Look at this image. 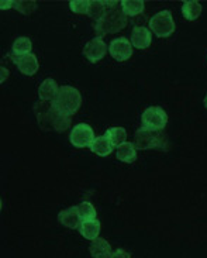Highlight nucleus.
Returning <instances> with one entry per match:
<instances>
[{"label": "nucleus", "instance_id": "f257e3e1", "mask_svg": "<svg viewBox=\"0 0 207 258\" xmlns=\"http://www.w3.org/2000/svg\"><path fill=\"white\" fill-rule=\"evenodd\" d=\"M106 7L107 10L104 16L95 24V31L99 37L118 33L128 24V19L123 12L121 5H118L117 2H106Z\"/></svg>", "mask_w": 207, "mask_h": 258}, {"label": "nucleus", "instance_id": "f03ea898", "mask_svg": "<svg viewBox=\"0 0 207 258\" xmlns=\"http://www.w3.org/2000/svg\"><path fill=\"white\" fill-rule=\"evenodd\" d=\"M52 105L59 113H62L65 116H74L82 106V95L74 86L63 85L59 86L58 95L54 99Z\"/></svg>", "mask_w": 207, "mask_h": 258}, {"label": "nucleus", "instance_id": "7ed1b4c3", "mask_svg": "<svg viewBox=\"0 0 207 258\" xmlns=\"http://www.w3.org/2000/svg\"><path fill=\"white\" fill-rule=\"evenodd\" d=\"M148 28L151 33L157 35L158 38H168L175 33V20H173L172 13L169 10H162L150 19V26Z\"/></svg>", "mask_w": 207, "mask_h": 258}, {"label": "nucleus", "instance_id": "20e7f679", "mask_svg": "<svg viewBox=\"0 0 207 258\" xmlns=\"http://www.w3.org/2000/svg\"><path fill=\"white\" fill-rule=\"evenodd\" d=\"M141 121H143L144 128L150 130V132L159 133L165 128L166 123H168V114L162 107L151 106L144 110Z\"/></svg>", "mask_w": 207, "mask_h": 258}, {"label": "nucleus", "instance_id": "39448f33", "mask_svg": "<svg viewBox=\"0 0 207 258\" xmlns=\"http://www.w3.org/2000/svg\"><path fill=\"white\" fill-rule=\"evenodd\" d=\"M95 132L89 124L85 123H79L76 124L69 134V141L71 144L76 148H85V147H90L92 143L95 141Z\"/></svg>", "mask_w": 207, "mask_h": 258}, {"label": "nucleus", "instance_id": "423d86ee", "mask_svg": "<svg viewBox=\"0 0 207 258\" xmlns=\"http://www.w3.org/2000/svg\"><path fill=\"white\" fill-rule=\"evenodd\" d=\"M134 140H135V147L137 150H152V148H159L164 147V141L162 137L158 136L157 133L150 132L147 128H138L135 134H134Z\"/></svg>", "mask_w": 207, "mask_h": 258}, {"label": "nucleus", "instance_id": "0eeeda50", "mask_svg": "<svg viewBox=\"0 0 207 258\" xmlns=\"http://www.w3.org/2000/svg\"><path fill=\"white\" fill-rule=\"evenodd\" d=\"M106 54H107V44L99 35L86 42L83 47V55L86 56L88 61H90L92 63L102 61Z\"/></svg>", "mask_w": 207, "mask_h": 258}, {"label": "nucleus", "instance_id": "6e6552de", "mask_svg": "<svg viewBox=\"0 0 207 258\" xmlns=\"http://www.w3.org/2000/svg\"><path fill=\"white\" fill-rule=\"evenodd\" d=\"M109 52L110 55L118 61V62H124L128 61L132 56V44L128 38L125 37H120V38H114L109 45Z\"/></svg>", "mask_w": 207, "mask_h": 258}, {"label": "nucleus", "instance_id": "1a4fd4ad", "mask_svg": "<svg viewBox=\"0 0 207 258\" xmlns=\"http://www.w3.org/2000/svg\"><path fill=\"white\" fill-rule=\"evenodd\" d=\"M9 56L13 59V62L16 63L17 70L20 71L23 75L26 77H34L35 74L40 70V61L34 54H27L23 56H13L9 54Z\"/></svg>", "mask_w": 207, "mask_h": 258}, {"label": "nucleus", "instance_id": "9d476101", "mask_svg": "<svg viewBox=\"0 0 207 258\" xmlns=\"http://www.w3.org/2000/svg\"><path fill=\"white\" fill-rule=\"evenodd\" d=\"M131 41L132 47L137 49H147L152 42V33L151 30L148 27H140V26H135V27L131 30Z\"/></svg>", "mask_w": 207, "mask_h": 258}, {"label": "nucleus", "instance_id": "9b49d317", "mask_svg": "<svg viewBox=\"0 0 207 258\" xmlns=\"http://www.w3.org/2000/svg\"><path fill=\"white\" fill-rule=\"evenodd\" d=\"M54 106V105H52ZM71 117L65 116L62 113H59L56 110L55 107H52V112L48 119V126L47 130H54L56 133H63L66 132L68 128H71Z\"/></svg>", "mask_w": 207, "mask_h": 258}, {"label": "nucleus", "instance_id": "f8f14e48", "mask_svg": "<svg viewBox=\"0 0 207 258\" xmlns=\"http://www.w3.org/2000/svg\"><path fill=\"white\" fill-rule=\"evenodd\" d=\"M58 220H59V223L62 224V226L68 227L71 230L79 229V227H81V223H82V219H81L79 213H78L76 206H74V208H68V209L59 212Z\"/></svg>", "mask_w": 207, "mask_h": 258}, {"label": "nucleus", "instance_id": "ddd939ff", "mask_svg": "<svg viewBox=\"0 0 207 258\" xmlns=\"http://www.w3.org/2000/svg\"><path fill=\"white\" fill-rule=\"evenodd\" d=\"M59 86L56 84L55 79L47 78L42 81V84L38 88V98L41 102H54V99L58 95Z\"/></svg>", "mask_w": 207, "mask_h": 258}, {"label": "nucleus", "instance_id": "4468645a", "mask_svg": "<svg viewBox=\"0 0 207 258\" xmlns=\"http://www.w3.org/2000/svg\"><path fill=\"white\" fill-rule=\"evenodd\" d=\"M89 252L93 258H110L113 250H111V245L107 240L99 237L95 241H92Z\"/></svg>", "mask_w": 207, "mask_h": 258}, {"label": "nucleus", "instance_id": "2eb2a0df", "mask_svg": "<svg viewBox=\"0 0 207 258\" xmlns=\"http://www.w3.org/2000/svg\"><path fill=\"white\" fill-rule=\"evenodd\" d=\"M33 110L37 117V123L40 124L42 130L47 132V123H48L49 114L52 110V102H38L34 105Z\"/></svg>", "mask_w": 207, "mask_h": 258}, {"label": "nucleus", "instance_id": "dca6fc26", "mask_svg": "<svg viewBox=\"0 0 207 258\" xmlns=\"http://www.w3.org/2000/svg\"><path fill=\"white\" fill-rule=\"evenodd\" d=\"M100 222L95 219V220H88V222H82L81 227H79V233L82 234L83 237L89 241H95L96 238H99L100 234Z\"/></svg>", "mask_w": 207, "mask_h": 258}, {"label": "nucleus", "instance_id": "f3484780", "mask_svg": "<svg viewBox=\"0 0 207 258\" xmlns=\"http://www.w3.org/2000/svg\"><path fill=\"white\" fill-rule=\"evenodd\" d=\"M116 157L121 162L125 164H131L134 161L137 160V147L132 143H124L120 147H117V151H116Z\"/></svg>", "mask_w": 207, "mask_h": 258}, {"label": "nucleus", "instance_id": "a211bd4d", "mask_svg": "<svg viewBox=\"0 0 207 258\" xmlns=\"http://www.w3.org/2000/svg\"><path fill=\"white\" fill-rule=\"evenodd\" d=\"M90 150L96 154V155H99V157H107L113 151V144H111L110 140L107 139L106 136H99L92 143Z\"/></svg>", "mask_w": 207, "mask_h": 258}, {"label": "nucleus", "instance_id": "6ab92c4d", "mask_svg": "<svg viewBox=\"0 0 207 258\" xmlns=\"http://www.w3.org/2000/svg\"><path fill=\"white\" fill-rule=\"evenodd\" d=\"M201 12H203V7L199 2L196 0H186L183 2L182 5V14L183 17L189 21H194L197 20L200 17Z\"/></svg>", "mask_w": 207, "mask_h": 258}, {"label": "nucleus", "instance_id": "aec40b11", "mask_svg": "<svg viewBox=\"0 0 207 258\" xmlns=\"http://www.w3.org/2000/svg\"><path fill=\"white\" fill-rule=\"evenodd\" d=\"M31 48H33V44H31V40H30L28 37H19V38L14 40L13 45H12V52H10V55H27V54H31Z\"/></svg>", "mask_w": 207, "mask_h": 258}, {"label": "nucleus", "instance_id": "412c9836", "mask_svg": "<svg viewBox=\"0 0 207 258\" xmlns=\"http://www.w3.org/2000/svg\"><path fill=\"white\" fill-rule=\"evenodd\" d=\"M104 136L110 140L113 147H120L121 144L127 143V130L124 127H110L104 133Z\"/></svg>", "mask_w": 207, "mask_h": 258}, {"label": "nucleus", "instance_id": "4be33fe9", "mask_svg": "<svg viewBox=\"0 0 207 258\" xmlns=\"http://www.w3.org/2000/svg\"><path fill=\"white\" fill-rule=\"evenodd\" d=\"M120 5L127 17L138 16L143 13L145 9V3L143 0H123V2H120Z\"/></svg>", "mask_w": 207, "mask_h": 258}, {"label": "nucleus", "instance_id": "5701e85b", "mask_svg": "<svg viewBox=\"0 0 207 258\" xmlns=\"http://www.w3.org/2000/svg\"><path fill=\"white\" fill-rule=\"evenodd\" d=\"M107 7H106V2H102V0H90V6H89V12H88V16L90 19L96 20V23L106 13Z\"/></svg>", "mask_w": 207, "mask_h": 258}, {"label": "nucleus", "instance_id": "b1692460", "mask_svg": "<svg viewBox=\"0 0 207 258\" xmlns=\"http://www.w3.org/2000/svg\"><path fill=\"white\" fill-rule=\"evenodd\" d=\"M76 209H78V213H79V216L82 219V222L95 220V219H96V208H95L90 202L79 203V205L76 206Z\"/></svg>", "mask_w": 207, "mask_h": 258}, {"label": "nucleus", "instance_id": "393cba45", "mask_svg": "<svg viewBox=\"0 0 207 258\" xmlns=\"http://www.w3.org/2000/svg\"><path fill=\"white\" fill-rule=\"evenodd\" d=\"M14 9L24 16H30L37 10V2H34V0H17V2H14Z\"/></svg>", "mask_w": 207, "mask_h": 258}, {"label": "nucleus", "instance_id": "a878e982", "mask_svg": "<svg viewBox=\"0 0 207 258\" xmlns=\"http://www.w3.org/2000/svg\"><path fill=\"white\" fill-rule=\"evenodd\" d=\"M90 0H72L69 2V9L76 14H88Z\"/></svg>", "mask_w": 207, "mask_h": 258}, {"label": "nucleus", "instance_id": "bb28decb", "mask_svg": "<svg viewBox=\"0 0 207 258\" xmlns=\"http://www.w3.org/2000/svg\"><path fill=\"white\" fill-rule=\"evenodd\" d=\"M110 258H131V255H130V252H127L123 248H117L111 252Z\"/></svg>", "mask_w": 207, "mask_h": 258}, {"label": "nucleus", "instance_id": "cd10ccee", "mask_svg": "<svg viewBox=\"0 0 207 258\" xmlns=\"http://www.w3.org/2000/svg\"><path fill=\"white\" fill-rule=\"evenodd\" d=\"M12 7H14V2L13 0H2L0 2V9L2 10H7V9H12Z\"/></svg>", "mask_w": 207, "mask_h": 258}, {"label": "nucleus", "instance_id": "c85d7f7f", "mask_svg": "<svg viewBox=\"0 0 207 258\" xmlns=\"http://www.w3.org/2000/svg\"><path fill=\"white\" fill-rule=\"evenodd\" d=\"M2 72H3V75H2V82H5V79L9 77V70H6L5 67H2Z\"/></svg>", "mask_w": 207, "mask_h": 258}, {"label": "nucleus", "instance_id": "c756f323", "mask_svg": "<svg viewBox=\"0 0 207 258\" xmlns=\"http://www.w3.org/2000/svg\"><path fill=\"white\" fill-rule=\"evenodd\" d=\"M204 106H206V109H207V93H206V98H204Z\"/></svg>", "mask_w": 207, "mask_h": 258}]
</instances>
